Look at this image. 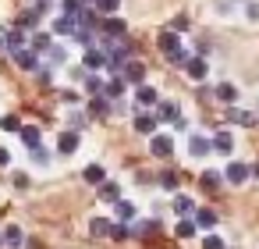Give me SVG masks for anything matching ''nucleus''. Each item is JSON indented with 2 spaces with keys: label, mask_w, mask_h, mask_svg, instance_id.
Listing matches in <instances>:
<instances>
[{
  "label": "nucleus",
  "mask_w": 259,
  "mask_h": 249,
  "mask_svg": "<svg viewBox=\"0 0 259 249\" xmlns=\"http://www.w3.org/2000/svg\"><path fill=\"white\" fill-rule=\"evenodd\" d=\"M121 79H124V82H132V86H146V64L132 57V61L124 64V72H121Z\"/></svg>",
  "instance_id": "f257e3e1"
},
{
  "label": "nucleus",
  "mask_w": 259,
  "mask_h": 249,
  "mask_svg": "<svg viewBox=\"0 0 259 249\" xmlns=\"http://www.w3.org/2000/svg\"><path fill=\"white\" fill-rule=\"evenodd\" d=\"M18 139L25 143V150H29V153L43 146V132H39L36 125H22V128H18Z\"/></svg>",
  "instance_id": "f03ea898"
},
{
  "label": "nucleus",
  "mask_w": 259,
  "mask_h": 249,
  "mask_svg": "<svg viewBox=\"0 0 259 249\" xmlns=\"http://www.w3.org/2000/svg\"><path fill=\"white\" fill-rule=\"evenodd\" d=\"M149 153L160 157V160H167V157L174 153V139H170V135H153V139H149Z\"/></svg>",
  "instance_id": "7ed1b4c3"
},
{
  "label": "nucleus",
  "mask_w": 259,
  "mask_h": 249,
  "mask_svg": "<svg viewBox=\"0 0 259 249\" xmlns=\"http://www.w3.org/2000/svg\"><path fill=\"white\" fill-rule=\"evenodd\" d=\"M100 25H103V15H100L96 8H82V15H78V29L100 32Z\"/></svg>",
  "instance_id": "20e7f679"
},
{
  "label": "nucleus",
  "mask_w": 259,
  "mask_h": 249,
  "mask_svg": "<svg viewBox=\"0 0 259 249\" xmlns=\"http://www.w3.org/2000/svg\"><path fill=\"white\" fill-rule=\"evenodd\" d=\"M124 29H128V25H124V22H121L117 15L103 18V25H100V32H103L107 40H124Z\"/></svg>",
  "instance_id": "39448f33"
},
{
  "label": "nucleus",
  "mask_w": 259,
  "mask_h": 249,
  "mask_svg": "<svg viewBox=\"0 0 259 249\" xmlns=\"http://www.w3.org/2000/svg\"><path fill=\"white\" fill-rule=\"evenodd\" d=\"M124 89H128V82H124L121 75H110V79L103 82V96H107L110 103H114V100H121V96H124Z\"/></svg>",
  "instance_id": "423d86ee"
},
{
  "label": "nucleus",
  "mask_w": 259,
  "mask_h": 249,
  "mask_svg": "<svg viewBox=\"0 0 259 249\" xmlns=\"http://www.w3.org/2000/svg\"><path fill=\"white\" fill-rule=\"evenodd\" d=\"M188 153L199 160V157H206V153H213V139H206V135H199V132H192V139H188Z\"/></svg>",
  "instance_id": "0eeeda50"
},
{
  "label": "nucleus",
  "mask_w": 259,
  "mask_h": 249,
  "mask_svg": "<svg viewBox=\"0 0 259 249\" xmlns=\"http://www.w3.org/2000/svg\"><path fill=\"white\" fill-rule=\"evenodd\" d=\"M192 221H195V228H217V221H220V214H217V210H209V206H195V214H192Z\"/></svg>",
  "instance_id": "6e6552de"
},
{
  "label": "nucleus",
  "mask_w": 259,
  "mask_h": 249,
  "mask_svg": "<svg viewBox=\"0 0 259 249\" xmlns=\"http://www.w3.org/2000/svg\"><path fill=\"white\" fill-rule=\"evenodd\" d=\"M156 47L163 50V57L167 54H174V50H181V40H178V32H170V29H163L160 36H156Z\"/></svg>",
  "instance_id": "1a4fd4ad"
},
{
  "label": "nucleus",
  "mask_w": 259,
  "mask_h": 249,
  "mask_svg": "<svg viewBox=\"0 0 259 249\" xmlns=\"http://www.w3.org/2000/svg\"><path fill=\"white\" fill-rule=\"evenodd\" d=\"M15 64H18L22 72H39V54H32V50L25 47V50L15 54Z\"/></svg>",
  "instance_id": "9d476101"
},
{
  "label": "nucleus",
  "mask_w": 259,
  "mask_h": 249,
  "mask_svg": "<svg viewBox=\"0 0 259 249\" xmlns=\"http://www.w3.org/2000/svg\"><path fill=\"white\" fill-rule=\"evenodd\" d=\"M185 72H188V79H195V82H202V79L209 75V64H206V57H188V64H185Z\"/></svg>",
  "instance_id": "9b49d317"
},
{
  "label": "nucleus",
  "mask_w": 259,
  "mask_h": 249,
  "mask_svg": "<svg viewBox=\"0 0 259 249\" xmlns=\"http://www.w3.org/2000/svg\"><path fill=\"white\" fill-rule=\"evenodd\" d=\"M78 143H82V135L68 128V132H61V135H57V153H75V150H78Z\"/></svg>",
  "instance_id": "f8f14e48"
},
{
  "label": "nucleus",
  "mask_w": 259,
  "mask_h": 249,
  "mask_svg": "<svg viewBox=\"0 0 259 249\" xmlns=\"http://www.w3.org/2000/svg\"><path fill=\"white\" fill-rule=\"evenodd\" d=\"M135 103H139V111H142V107H156L160 96H156L153 86H139V89H135Z\"/></svg>",
  "instance_id": "ddd939ff"
},
{
  "label": "nucleus",
  "mask_w": 259,
  "mask_h": 249,
  "mask_svg": "<svg viewBox=\"0 0 259 249\" xmlns=\"http://www.w3.org/2000/svg\"><path fill=\"white\" fill-rule=\"evenodd\" d=\"M178 118H181V107H178L174 100L156 103V121H178Z\"/></svg>",
  "instance_id": "4468645a"
},
{
  "label": "nucleus",
  "mask_w": 259,
  "mask_h": 249,
  "mask_svg": "<svg viewBox=\"0 0 259 249\" xmlns=\"http://www.w3.org/2000/svg\"><path fill=\"white\" fill-rule=\"evenodd\" d=\"M224 178H227L231 185H241V182H248V167H245V164H238V160H231V164H227V171H224Z\"/></svg>",
  "instance_id": "2eb2a0df"
},
{
  "label": "nucleus",
  "mask_w": 259,
  "mask_h": 249,
  "mask_svg": "<svg viewBox=\"0 0 259 249\" xmlns=\"http://www.w3.org/2000/svg\"><path fill=\"white\" fill-rule=\"evenodd\" d=\"M75 29H78L75 18H68V15H57L54 18V36H75Z\"/></svg>",
  "instance_id": "dca6fc26"
},
{
  "label": "nucleus",
  "mask_w": 259,
  "mask_h": 249,
  "mask_svg": "<svg viewBox=\"0 0 259 249\" xmlns=\"http://www.w3.org/2000/svg\"><path fill=\"white\" fill-rule=\"evenodd\" d=\"M4 50L15 57L18 50H25V32L22 29H8V43H4Z\"/></svg>",
  "instance_id": "f3484780"
},
{
  "label": "nucleus",
  "mask_w": 259,
  "mask_h": 249,
  "mask_svg": "<svg viewBox=\"0 0 259 249\" xmlns=\"http://www.w3.org/2000/svg\"><path fill=\"white\" fill-rule=\"evenodd\" d=\"M213 150H217V153H224V157H231V150H234V135H231L227 128H224V132H217V135H213Z\"/></svg>",
  "instance_id": "a211bd4d"
},
{
  "label": "nucleus",
  "mask_w": 259,
  "mask_h": 249,
  "mask_svg": "<svg viewBox=\"0 0 259 249\" xmlns=\"http://www.w3.org/2000/svg\"><path fill=\"white\" fill-rule=\"evenodd\" d=\"M114 221H117V224H128V221H135V206H132L128 199H117V203H114Z\"/></svg>",
  "instance_id": "6ab92c4d"
},
{
  "label": "nucleus",
  "mask_w": 259,
  "mask_h": 249,
  "mask_svg": "<svg viewBox=\"0 0 259 249\" xmlns=\"http://www.w3.org/2000/svg\"><path fill=\"white\" fill-rule=\"evenodd\" d=\"M4 245L22 249V245H25V231H22L18 224H8V228H4Z\"/></svg>",
  "instance_id": "aec40b11"
},
{
  "label": "nucleus",
  "mask_w": 259,
  "mask_h": 249,
  "mask_svg": "<svg viewBox=\"0 0 259 249\" xmlns=\"http://www.w3.org/2000/svg\"><path fill=\"white\" fill-rule=\"evenodd\" d=\"M82 61H85V68H89V72H96V68H103V64H107V54H103L100 47H89Z\"/></svg>",
  "instance_id": "412c9836"
},
{
  "label": "nucleus",
  "mask_w": 259,
  "mask_h": 249,
  "mask_svg": "<svg viewBox=\"0 0 259 249\" xmlns=\"http://www.w3.org/2000/svg\"><path fill=\"white\" fill-rule=\"evenodd\" d=\"M213 96H217L220 103H227V107H234V100H238V89H234L231 82H220V86L213 89Z\"/></svg>",
  "instance_id": "4be33fe9"
},
{
  "label": "nucleus",
  "mask_w": 259,
  "mask_h": 249,
  "mask_svg": "<svg viewBox=\"0 0 259 249\" xmlns=\"http://www.w3.org/2000/svg\"><path fill=\"white\" fill-rule=\"evenodd\" d=\"M135 132L139 135H153L156 132V114H135Z\"/></svg>",
  "instance_id": "5701e85b"
},
{
  "label": "nucleus",
  "mask_w": 259,
  "mask_h": 249,
  "mask_svg": "<svg viewBox=\"0 0 259 249\" xmlns=\"http://www.w3.org/2000/svg\"><path fill=\"white\" fill-rule=\"evenodd\" d=\"M96 192H100L103 203H117L121 199V185L117 182H103V185H96Z\"/></svg>",
  "instance_id": "b1692460"
},
{
  "label": "nucleus",
  "mask_w": 259,
  "mask_h": 249,
  "mask_svg": "<svg viewBox=\"0 0 259 249\" xmlns=\"http://www.w3.org/2000/svg\"><path fill=\"white\" fill-rule=\"evenodd\" d=\"M50 47H54V40H50V32H36V36L29 40V50H32V54H47Z\"/></svg>",
  "instance_id": "393cba45"
},
{
  "label": "nucleus",
  "mask_w": 259,
  "mask_h": 249,
  "mask_svg": "<svg viewBox=\"0 0 259 249\" xmlns=\"http://www.w3.org/2000/svg\"><path fill=\"white\" fill-rule=\"evenodd\" d=\"M170 206H174V214H178V217H192V214H195L192 196H174V203H170Z\"/></svg>",
  "instance_id": "a878e982"
},
{
  "label": "nucleus",
  "mask_w": 259,
  "mask_h": 249,
  "mask_svg": "<svg viewBox=\"0 0 259 249\" xmlns=\"http://www.w3.org/2000/svg\"><path fill=\"white\" fill-rule=\"evenodd\" d=\"M156 228H160L156 221H135V224H132L128 231H132L135 238H149V235H156Z\"/></svg>",
  "instance_id": "bb28decb"
},
{
  "label": "nucleus",
  "mask_w": 259,
  "mask_h": 249,
  "mask_svg": "<svg viewBox=\"0 0 259 249\" xmlns=\"http://www.w3.org/2000/svg\"><path fill=\"white\" fill-rule=\"evenodd\" d=\"M89 111H93V114H100V118H107V114L114 111V103L100 93V96H93V100H89Z\"/></svg>",
  "instance_id": "cd10ccee"
},
{
  "label": "nucleus",
  "mask_w": 259,
  "mask_h": 249,
  "mask_svg": "<svg viewBox=\"0 0 259 249\" xmlns=\"http://www.w3.org/2000/svg\"><path fill=\"white\" fill-rule=\"evenodd\" d=\"M82 174H85V182H89V185H103V182H107V171H103L100 164H89Z\"/></svg>",
  "instance_id": "c85d7f7f"
},
{
  "label": "nucleus",
  "mask_w": 259,
  "mask_h": 249,
  "mask_svg": "<svg viewBox=\"0 0 259 249\" xmlns=\"http://www.w3.org/2000/svg\"><path fill=\"white\" fill-rule=\"evenodd\" d=\"M199 182H202V189H206V192H217V189H220V182H224V174H220V171H202V178H199Z\"/></svg>",
  "instance_id": "c756f323"
},
{
  "label": "nucleus",
  "mask_w": 259,
  "mask_h": 249,
  "mask_svg": "<svg viewBox=\"0 0 259 249\" xmlns=\"http://www.w3.org/2000/svg\"><path fill=\"white\" fill-rule=\"evenodd\" d=\"M110 224H114L110 217H93V221H89V231H93L96 238H103V235H110Z\"/></svg>",
  "instance_id": "7c9ffc66"
},
{
  "label": "nucleus",
  "mask_w": 259,
  "mask_h": 249,
  "mask_svg": "<svg viewBox=\"0 0 259 249\" xmlns=\"http://www.w3.org/2000/svg\"><path fill=\"white\" fill-rule=\"evenodd\" d=\"M174 235H178V238H192V235H195V221H192V217H181V221L174 224Z\"/></svg>",
  "instance_id": "2f4dec72"
},
{
  "label": "nucleus",
  "mask_w": 259,
  "mask_h": 249,
  "mask_svg": "<svg viewBox=\"0 0 259 249\" xmlns=\"http://www.w3.org/2000/svg\"><path fill=\"white\" fill-rule=\"evenodd\" d=\"M227 121H238V125H255V118L248 111H238V107H227Z\"/></svg>",
  "instance_id": "473e14b6"
},
{
  "label": "nucleus",
  "mask_w": 259,
  "mask_h": 249,
  "mask_svg": "<svg viewBox=\"0 0 259 249\" xmlns=\"http://www.w3.org/2000/svg\"><path fill=\"white\" fill-rule=\"evenodd\" d=\"M103 18H110V15H117V8H121V0H96V4H93Z\"/></svg>",
  "instance_id": "72a5a7b5"
},
{
  "label": "nucleus",
  "mask_w": 259,
  "mask_h": 249,
  "mask_svg": "<svg viewBox=\"0 0 259 249\" xmlns=\"http://www.w3.org/2000/svg\"><path fill=\"white\" fill-rule=\"evenodd\" d=\"M61 11H64L68 18L78 22V15H82V0H61Z\"/></svg>",
  "instance_id": "f704fd0d"
},
{
  "label": "nucleus",
  "mask_w": 259,
  "mask_h": 249,
  "mask_svg": "<svg viewBox=\"0 0 259 249\" xmlns=\"http://www.w3.org/2000/svg\"><path fill=\"white\" fill-rule=\"evenodd\" d=\"M85 93H89V96H100V93H103V79H100V75H85Z\"/></svg>",
  "instance_id": "c9c22d12"
},
{
  "label": "nucleus",
  "mask_w": 259,
  "mask_h": 249,
  "mask_svg": "<svg viewBox=\"0 0 259 249\" xmlns=\"http://www.w3.org/2000/svg\"><path fill=\"white\" fill-rule=\"evenodd\" d=\"M36 22H39V15H36V11H25V15L18 18V25H15V29H22V32H25V29H36Z\"/></svg>",
  "instance_id": "e433bc0d"
},
{
  "label": "nucleus",
  "mask_w": 259,
  "mask_h": 249,
  "mask_svg": "<svg viewBox=\"0 0 259 249\" xmlns=\"http://www.w3.org/2000/svg\"><path fill=\"white\" fill-rule=\"evenodd\" d=\"M75 40L89 50V47H96V32H89V29H75Z\"/></svg>",
  "instance_id": "4c0bfd02"
},
{
  "label": "nucleus",
  "mask_w": 259,
  "mask_h": 249,
  "mask_svg": "<svg viewBox=\"0 0 259 249\" xmlns=\"http://www.w3.org/2000/svg\"><path fill=\"white\" fill-rule=\"evenodd\" d=\"M47 61H50V64H64V61H68V50H64V47H50V50H47Z\"/></svg>",
  "instance_id": "58836bf2"
},
{
  "label": "nucleus",
  "mask_w": 259,
  "mask_h": 249,
  "mask_svg": "<svg viewBox=\"0 0 259 249\" xmlns=\"http://www.w3.org/2000/svg\"><path fill=\"white\" fill-rule=\"evenodd\" d=\"M167 61H170L174 68H185V64H188V50L181 47V50H174V54H167Z\"/></svg>",
  "instance_id": "ea45409f"
},
{
  "label": "nucleus",
  "mask_w": 259,
  "mask_h": 249,
  "mask_svg": "<svg viewBox=\"0 0 259 249\" xmlns=\"http://www.w3.org/2000/svg\"><path fill=\"white\" fill-rule=\"evenodd\" d=\"M156 182H160L163 189H170V192L178 189V174H174V171H160V178H156Z\"/></svg>",
  "instance_id": "a19ab883"
},
{
  "label": "nucleus",
  "mask_w": 259,
  "mask_h": 249,
  "mask_svg": "<svg viewBox=\"0 0 259 249\" xmlns=\"http://www.w3.org/2000/svg\"><path fill=\"white\" fill-rule=\"evenodd\" d=\"M0 128H4V132H18V128H22V121H18L15 114H4V118H0Z\"/></svg>",
  "instance_id": "79ce46f5"
},
{
  "label": "nucleus",
  "mask_w": 259,
  "mask_h": 249,
  "mask_svg": "<svg viewBox=\"0 0 259 249\" xmlns=\"http://www.w3.org/2000/svg\"><path fill=\"white\" fill-rule=\"evenodd\" d=\"M202 249H227V242H224L220 235H206V238H202Z\"/></svg>",
  "instance_id": "37998d69"
},
{
  "label": "nucleus",
  "mask_w": 259,
  "mask_h": 249,
  "mask_svg": "<svg viewBox=\"0 0 259 249\" xmlns=\"http://www.w3.org/2000/svg\"><path fill=\"white\" fill-rule=\"evenodd\" d=\"M68 121H71V132H78V128L85 125V114H82V111H71V118H68Z\"/></svg>",
  "instance_id": "c03bdc74"
},
{
  "label": "nucleus",
  "mask_w": 259,
  "mask_h": 249,
  "mask_svg": "<svg viewBox=\"0 0 259 249\" xmlns=\"http://www.w3.org/2000/svg\"><path fill=\"white\" fill-rule=\"evenodd\" d=\"M110 235H114V238H128L132 231H128V224H117V221H114V224H110Z\"/></svg>",
  "instance_id": "a18cd8bd"
},
{
  "label": "nucleus",
  "mask_w": 259,
  "mask_h": 249,
  "mask_svg": "<svg viewBox=\"0 0 259 249\" xmlns=\"http://www.w3.org/2000/svg\"><path fill=\"white\" fill-rule=\"evenodd\" d=\"M185 29H188V18H185V15H181V18H174V22H170V32H185Z\"/></svg>",
  "instance_id": "49530a36"
},
{
  "label": "nucleus",
  "mask_w": 259,
  "mask_h": 249,
  "mask_svg": "<svg viewBox=\"0 0 259 249\" xmlns=\"http://www.w3.org/2000/svg\"><path fill=\"white\" fill-rule=\"evenodd\" d=\"M32 160H36V164H47V160H50V153L39 146V150H32Z\"/></svg>",
  "instance_id": "de8ad7c7"
},
{
  "label": "nucleus",
  "mask_w": 259,
  "mask_h": 249,
  "mask_svg": "<svg viewBox=\"0 0 259 249\" xmlns=\"http://www.w3.org/2000/svg\"><path fill=\"white\" fill-rule=\"evenodd\" d=\"M245 15H248V22H259V4H245Z\"/></svg>",
  "instance_id": "09e8293b"
},
{
  "label": "nucleus",
  "mask_w": 259,
  "mask_h": 249,
  "mask_svg": "<svg viewBox=\"0 0 259 249\" xmlns=\"http://www.w3.org/2000/svg\"><path fill=\"white\" fill-rule=\"evenodd\" d=\"M8 164H11V153H8L4 146H0V167H8Z\"/></svg>",
  "instance_id": "8fccbe9b"
},
{
  "label": "nucleus",
  "mask_w": 259,
  "mask_h": 249,
  "mask_svg": "<svg viewBox=\"0 0 259 249\" xmlns=\"http://www.w3.org/2000/svg\"><path fill=\"white\" fill-rule=\"evenodd\" d=\"M248 178H259V164H252V167H248Z\"/></svg>",
  "instance_id": "3c124183"
},
{
  "label": "nucleus",
  "mask_w": 259,
  "mask_h": 249,
  "mask_svg": "<svg viewBox=\"0 0 259 249\" xmlns=\"http://www.w3.org/2000/svg\"><path fill=\"white\" fill-rule=\"evenodd\" d=\"M4 43H8V29H0V50H4Z\"/></svg>",
  "instance_id": "603ef678"
},
{
  "label": "nucleus",
  "mask_w": 259,
  "mask_h": 249,
  "mask_svg": "<svg viewBox=\"0 0 259 249\" xmlns=\"http://www.w3.org/2000/svg\"><path fill=\"white\" fill-rule=\"evenodd\" d=\"M93 4H96V0H82V8H93Z\"/></svg>",
  "instance_id": "864d4df0"
},
{
  "label": "nucleus",
  "mask_w": 259,
  "mask_h": 249,
  "mask_svg": "<svg viewBox=\"0 0 259 249\" xmlns=\"http://www.w3.org/2000/svg\"><path fill=\"white\" fill-rule=\"evenodd\" d=\"M0 245H4V231H0Z\"/></svg>",
  "instance_id": "5fc2aeb1"
}]
</instances>
